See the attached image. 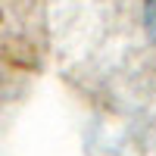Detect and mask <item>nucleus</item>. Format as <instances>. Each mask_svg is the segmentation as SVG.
I'll return each instance as SVG.
<instances>
[{"label":"nucleus","instance_id":"nucleus-1","mask_svg":"<svg viewBox=\"0 0 156 156\" xmlns=\"http://www.w3.org/2000/svg\"><path fill=\"white\" fill-rule=\"evenodd\" d=\"M144 25H147L150 41L156 44V0H144Z\"/></svg>","mask_w":156,"mask_h":156}]
</instances>
